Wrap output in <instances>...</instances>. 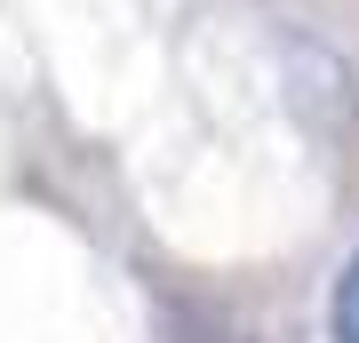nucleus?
I'll return each mask as SVG.
<instances>
[{"label": "nucleus", "instance_id": "obj_1", "mask_svg": "<svg viewBox=\"0 0 359 343\" xmlns=\"http://www.w3.org/2000/svg\"><path fill=\"white\" fill-rule=\"evenodd\" d=\"M327 335H335V343H359V248L344 255V271H335V295H327Z\"/></svg>", "mask_w": 359, "mask_h": 343}]
</instances>
